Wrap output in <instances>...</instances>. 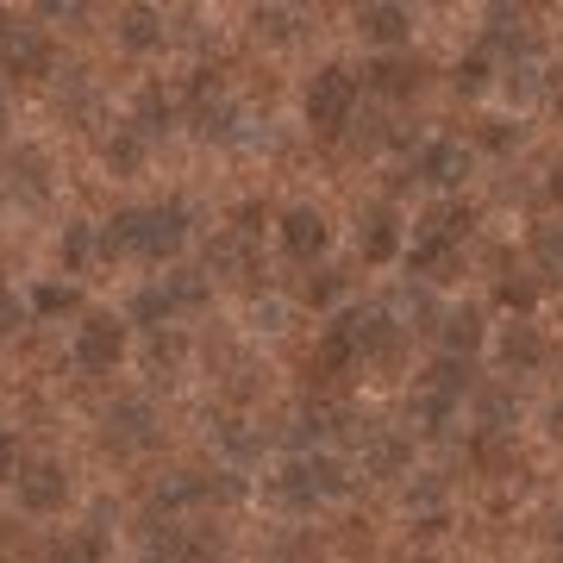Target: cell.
Masks as SVG:
<instances>
[{
  "label": "cell",
  "mask_w": 563,
  "mask_h": 563,
  "mask_svg": "<svg viewBox=\"0 0 563 563\" xmlns=\"http://www.w3.org/2000/svg\"><path fill=\"white\" fill-rule=\"evenodd\" d=\"M181 239V213L176 207H151V213H120L107 225V251H139V257H163Z\"/></svg>",
  "instance_id": "1"
},
{
  "label": "cell",
  "mask_w": 563,
  "mask_h": 563,
  "mask_svg": "<svg viewBox=\"0 0 563 563\" xmlns=\"http://www.w3.org/2000/svg\"><path fill=\"white\" fill-rule=\"evenodd\" d=\"M351 95H357V88H351V76H344V69H325V76L307 88V113H313V125H325V132H332V125L351 113Z\"/></svg>",
  "instance_id": "2"
},
{
  "label": "cell",
  "mask_w": 563,
  "mask_h": 563,
  "mask_svg": "<svg viewBox=\"0 0 563 563\" xmlns=\"http://www.w3.org/2000/svg\"><path fill=\"white\" fill-rule=\"evenodd\" d=\"M125 351V332L113 320H88L81 325V339H76V363L81 369H113Z\"/></svg>",
  "instance_id": "3"
},
{
  "label": "cell",
  "mask_w": 563,
  "mask_h": 563,
  "mask_svg": "<svg viewBox=\"0 0 563 563\" xmlns=\"http://www.w3.org/2000/svg\"><path fill=\"white\" fill-rule=\"evenodd\" d=\"M20 501L32 507V514H51V507L63 501V470L57 463H32L20 476Z\"/></svg>",
  "instance_id": "4"
},
{
  "label": "cell",
  "mask_w": 563,
  "mask_h": 563,
  "mask_svg": "<svg viewBox=\"0 0 563 563\" xmlns=\"http://www.w3.org/2000/svg\"><path fill=\"white\" fill-rule=\"evenodd\" d=\"M320 244H325L320 213H288V251H295V257H307V251H320Z\"/></svg>",
  "instance_id": "5"
},
{
  "label": "cell",
  "mask_w": 563,
  "mask_h": 563,
  "mask_svg": "<svg viewBox=\"0 0 563 563\" xmlns=\"http://www.w3.org/2000/svg\"><path fill=\"white\" fill-rule=\"evenodd\" d=\"M363 25H369V32H376V38H401L407 13H395V7H369V13H363Z\"/></svg>",
  "instance_id": "6"
},
{
  "label": "cell",
  "mask_w": 563,
  "mask_h": 563,
  "mask_svg": "<svg viewBox=\"0 0 563 563\" xmlns=\"http://www.w3.org/2000/svg\"><path fill=\"white\" fill-rule=\"evenodd\" d=\"M125 38H132V44H151V38H157V13L132 7V13H125Z\"/></svg>",
  "instance_id": "7"
},
{
  "label": "cell",
  "mask_w": 563,
  "mask_h": 563,
  "mask_svg": "<svg viewBox=\"0 0 563 563\" xmlns=\"http://www.w3.org/2000/svg\"><path fill=\"white\" fill-rule=\"evenodd\" d=\"M426 169H432V181H451V169H457V151H432V157H426Z\"/></svg>",
  "instance_id": "8"
},
{
  "label": "cell",
  "mask_w": 563,
  "mask_h": 563,
  "mask_svg": "<svg viewBox=\"0 0 563 563\" xmlns=\"http://www.w3.org/2000/svg\"><path fill=\"white\" fill-rule=\"evenodd\" d=\"M38 307L44 313H63V307H76V295L69 288H38Z\"/></svg>",
  "instance_id": "9"
},
{
  "label": "cell",
  "mask_w": 563,
  "mask_h": 563,
  "mask_svg": "<svg viewBox=\"0 0 563 563\" xmlns=\"http://www.w3.org/2000/svg\"><path fill=\"white\" fill-rule=\"evenodd\" d=\"M539 257H551V263H563V239H558V232H544V239H539Z\"/></svg>",
  "instance_id": "10"
},
{
  "label": "cell",
  "mask_w": 563,
  "mask_h": 563,
  "mask_svg": "<svg viewBox=\"0 0 563 563\" xmlns=\"http://www.w3.org/2000/svg\"><path fill=\"white\" fill-rule=\"evenodd\" d=\"M13 320H20V301H13V295H0V332H7Z\"/></svg>",
  "instance_id": "11"
},
{
  "label": "cell",
  "mask_w": 563,
  "mask_h": 563,
  "mask_svg": "<svg viewBox=\"0 0 563 563\" xmlns=\"http://www.w3.org/2000/svg\"><path fill=\"white\" fill-rule=\"evenodd\" d=\"M0 476H13V439L0 432Z\"/></svg>",
  "instance_id": "12"
},
{
  "label": "cell",
  "mask_w": 563,
  "mask_h": 563,
  "mask_svg": "<svg viewBox=\"0 0 563 563\" xmlns=\"http://www.w3.org/2000/svg\"><path fill=\"white\" fill-rule=\"evenodd\" d=\"M558 539H563V526H558Z\"/></svg>",
  "instance_id": "13"
}]
</instances>
